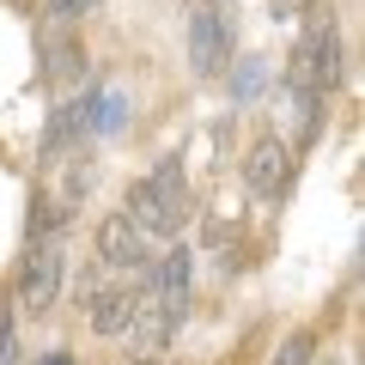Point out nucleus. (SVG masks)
Masks as SVG:
<instances>
[{
  "instance_id": "1",
  "label": "nucleus",
  "mask_w": 365,
  "mask_h": 365,
  "mask_svg": "<svg viewBox=\"0 0 365 365\" xmlns=\"http://www.w3.org/2000/svg\"><path fill=\"white\" fill-rule=\"evenodd\" d=\"M195 213V195H189V177H182V158H158L140 182L128 189V220L140 225L146 237H177Z\"/></svg>"
},
{
  "instance_id": "2",
  "label": "nucleus",
  "mask_w": 365,
  "mask_h": 365,
  "mask_svg": "<svg viewBox=\"0 0 365 365\" xmlns=\"http://www.w3.org/2000/svg\"><path fill=\"white\" fill-rule=\"evenodd\" d=\"M287 86H311L323 98L341 86V31H335V13L329 6H311L299 43L287 55Z\"/></svg>"
},
{
  "instance_id": "3",
  "label": "nucleus",
  "mask_w": 365,
  "mask_h": 365,
  "mask_svg": "<svg viewBox=\"0 0 365 365\" xmlns=\"http://www.w3.org/2000/svg\"><path fill=\"white\" fill-rule=\"evenodd\" d=\"M232 49H237V25L213 0H189V67H195V79H220Z\"/></svg>"
},
{
  "instance_id": "4",
  "label": "nucleus",
  "mask_w": 365,
  "mask_h": 365,
  "mask_svg": "<svg viewBox=\"0 0 365 365\" xmlns=\"http://www.w3.org/2000/svg\"><path fill=\"white\" fill-rule=\"evenodd\" d=\"M170 335H177V317L153 299V287L134 299V317L122 329V347H128V365H165L170 353Z\"/></svg>"
},
{
  "instance_id": "5",
  "label": "nucleus",
  "mask_w": 365,
  "mask_h": 365,
  "mask_svg": "<svg viewBox=\"0 0 365 365\" xmlns=\"http://www.w3.org/2000/svg\"><path fill=\"white\" fill-rule=\"evenodd\" d=\"M55 299H61V250H55V237H31V256L19 268V311L49 317Z\"/></svg>"
},
{
  "instance_id": "6",
  "label": "nucleus",
  "mask_w": 365,
  "mask_h": 365,
  "mask_svg": "<svg viewBox=\"0 0 365 365\" xmlns=\"http://www.w3.org/2000/svg\"><path fill=\"white\" fill-rule=\"evenodd\" d=\"M37 55H43V86L49 91H67L73 79H86V43L73 37V25L49 19L37 31Z\"/></svg>"
},
{
  "instance_id": "7",
  "label": "nucleus",
  "mask_w": 365,
  "mask_h": 365,
  "mask_svg": "<svg viewBox=\"0 0 365 365\" xmlns=\"http://www.w3.org/2000/svg\"><path fill=\"white\" fill-rule=\"evenodd\" d=\"M244 182H250V195H262V201L287 195V182H292V146L280 140V134H262V140L244 153Z\"/></svg>"
},
{
  "instance_id": "8",
  "label": "nucleus",
  "mask_w": 365,
  "mask_h": 365,
  "mask_svg": "<svg viewBox=\"0 0 365 365\" xmlns=\"http://www.w3.org/2000/svg\"><path fill=\"white\" fill-rule=\"evenodd\" d=\"M98 262L116 274H146L153 268V256H146V232L128 220V213H110L104 225H98Z\"/></svg>"
},
{
  "instance_id": "9",
  "label": "nucleus",
  "mask_w": 365,
  "mask_h": 365,
  "mask_svg": "<svg viewBox=\"0 0 365 365\" xmlns=\"http://www.w3.org/2000/svg\"><path fill=\"white\" fill-rule=\"evenodd\" d=\"M146 274H153V280H146V287H153V299L182 323V311H189V274H195L189 244H170L165 256H158V268H146Z\"/></svg>"
},
{
  "instance_id": "10",
  "label": "nucleus",
  "mask_w": 365,
  "mask_h": 365,
  "mask_svg": "<svg viewBox=\"0 0 365 365\" xmlns=\"http://www.w3.org/2000/svg\"><path fill=\"white\" fill-rule=\"evenodd\" d=\"M134 299H140L134 287H91V292H86L91 329H98V335H122V329H128V317H134Z\"/></svg>"
},
{
  "instance_id": "11",
  "label": "nucleus",
  "mask_w": 365,
  "mask_h": 365,
  "mask_svg": "<svg viewBox=\"0 0 365 365\" xmlns=\"http://www.w3.org/2000/svg\"><path fill=\"white\" fill-rule=\"evenodd\" d=\"M287 104H292V146H317V134H323V91L311 86H287Z\"/></svg>"
},
{
  "instance_id": "12",
  "label": "nucleus",
  "mask_w": 365,
  "mask_h": 365,
  "mask_svg": "<svg viewBox=\"0 0 365 365\" xmlns=\"http://www.w3.org/2000/svg\"><path fill=\"white\" fill-rule=\"evenodd\" d=\"M311 359H317V335H311V329H292V335L274 347L268 365H311Z\"/></svg>"
},
{
  "instance_id": "13",
  "label": "nucleus",
  "mask_w": 365,
  "mask_h": 365,
  "mask_svg": "<svg viewBox=\"0 0 365 365\" xmlns=\"http://www.w3.org/2000/svg\"><path fill=\"white\" fill-rule=\"evenodd\" d=\"M91 13H98V0H49V19H61V25H79Z\"/></svg>"
},
{
  "instance_id": "14",
  "label": "nucleus",
  "mask_w": 365,
  "mask_h": 365,
  "mask_svg": "<svg viewBox=\"0 0 365 365\" xmlns=\"http://www.w3.org/2000/svg\"><path fill=\"white\" fill-rule=\"evenodd\" d=\"M0 365H19V341H13V317L0 311Z\"/></svg>"
},
{
  "instance_id": "15",
  "label": "nucleus",
  "mask_w": 365,
  "mask_h": 365,
  "mask_svg": "<svg viewBox=\"0 0 365 365\" xmlns=\"http://www.w3.org/2000/svg\"><path fill=\"white\" fill-rule=\"evenodd\" d=\"M256 86H262V61H244L237 67V98H250Z\"/></svg>"
},
{
  "instance_id": "16",
  "label": "nucleus",
  "mask_w": 365,
  "mask_h": 365,
  "mask_svg": "<svg viewBox=\"0 0 365 365\" xmlns=\"http://www.w3.org/2000/svg\"><path fill=\"white\" fill-rule=\"evenodd\" d=\"M268 13H274V19H299L304 0H268Z\"/></svg>"
},
{
  "instance_id": "17",
  "label": "nucleus",
  "mask_w": 365,
  "mask_h": 365,
  "mask_svg": "<svg viewBox=\"0 0 365 365\" xmlns=\"http://www.w3.org/2000/svg\"><path fill=\"white\" fill-rule=\"evenodd\" d=\"M49 365H73V359H61V353H55V359H49Z\"/></svg>"
},
{
  "instance_id": "18",
  "label": "nucleus",
  "mask_w": 365,
  "mask_h": 365,
  "mask_svg": "<svg viewBox=\"0 0 365 365\" xmlns=\"http://www.w3.org/2000/svg\"><path fill=\"white\" fill-rule=\"evenodd\" d=\"M323 365H347V359H323Z\"/></svg>"
}]
</instances>
